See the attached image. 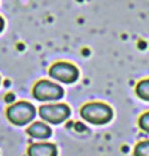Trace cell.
I'll return each instance as SVG.
<instances>
[{
    "instance_id": "6da1fadb",
    "label": "cell",
    "mask_w": 149,
    "mask_h": 156,
    "mask_svg": "<svg viewBox=\"0 0 149 156\" xmlns=\"http://www.w3.org/2000/svg\"><path fill=\"white\" fill-rule=\"evenodd\" d=\"M82 119L95 125L108 124L113 119V109L105 103H87L80 109Z\"/></svg>"
},
{
    "instance_id": "ba28073f",
    "label": "cell",
    "mask_w": 149,
    "mask_h": 156,
    "mask_svg": "<svg viewBox=\"0 0 149 156\" xmlns=\"http://www.w3.org/2000/svg\"><path fill=\"white\" fill-rule=\"evenodd\" d=\"M136 94L143 100L149 101V80H143L136 85Z\"/></svg>"
},
{
    "instance_id": "8992f818",
    "label": "cell",
    "mask_w": 149,
    "mask_h": 156,
    "mask_svg": "<svg viewBox=\"0 0 149 156\" xmlns=\"http://www.w3.org/2000/svg\"><path fill=\"white\" fill-rule=\"evenodd\" d=\"M29 156H57V147L53 143H32L27 148Z\"/></svg>"
},
{
    "instance_id": "8fae6325",
    "label": "cell",
    "mask_w": 149,
    "mask_h": 156,
    "mask_svg": "<svg viewBox=\"0 0 149 156\" xmlns=\"http://www.w3.org/2000/svg\"><path fill=\"white\" fill-rule=\"evenodd\" d=\"M3 29H4V20L2 16H0V33L3 31Z\"/></svg>"
},
{
    "instance_id": "52a82bcc",
    "label": "cell",
    "mask_w": 149,
    "mask_h": 156,
    "mask_svg": "<svg viewBox=\"0 0 149 156\" xmlns=\"http://www.w3.org/2000/svg\"><path fill=\"white\" fill-rule=\"evenodd\" d=\"M27 134L30 136H32V138H36V139H47L51 136L52 130L47 124L36 121V122L29 126Z\"/></svg>"
},
{
    "instance_id": "7a4b0ae2",
    "label": "cell",
    "mask_w": 149,
    "mask_h": 156,
    "mask_svg": "<svg viewBox=\"0 0 149 156\" xmlns=\"http://www.w3.org/2000/svg\"><path fill=\"white\" fill-rule=\"evenodd\" d=\"M36 109L29 101H18L7 109V117L13 125L23 126L34 120Z\"/></svg>"
},
{
    "instance_id": "277c9868",
    "label": "cell",
    "mask_w": 149,
    "mask_h": 156,
    "mask_svg": "<svg viewBox=\"0 0 149 156\" xmlns=\"http://www.w3.org/2000/svg\"><path fill=\"white\" fill-rule=\"evenodd\" d=\"M49 76L55 80L64 82V83H74L79 77V70L75 65L70 62L60 61L49 68Z\"/></svg>"
},
{
    "instance_id": "5b68a950",
    "label": "cell",
    "mask_w": 149,
    "mask_h": 156,
    "mask_svg": "<svg viewBox=\"0 0 149 156\" xmlns=\"http://www.w3.org/2000/svg\"><path fill=\"white\" fill-rule=\"evenodd\" d=\"M70 108L66 104H48L39 108V116L42 120L49 124H61L70 116Z\"/></svg>"
},
{
    "instance_id": "30bf717a",
    "label": "cell",
    "mask_w": 149,
    "mask_h": 156,
    "mask_svg": "<svg viewBox=\"0 0 149 156\" xmlns=\"http://www.w3.org/2000/svg\"><path fill=\"white\" fill-rule=\"evenodd\" d=\"M139 126H140L144 131L149 133V112L144 113L140 119H139Z\"/></svg>"
},
{
    "instance_id": "3957f363",
    "label": "cell",
    "mask_w": 149,
    "mask_h": 156,
    "mask_svg": "<svg viewBox=\"0 0 149 156\" xmlns=\"http://www.w3.org/2000/svg\"><path fill=\"white\" fill-rule=\"evenodd\" d=\"M32 95L35 99L40 101H49V100H59L64 96V89L60 85H56L51 81L42 80L34 86Z\"/></svg>"
},
{
    "instance_id": "9c48e42d",
    "label": "cell",
    "mask_w": 149,
    "mask_h": 156,
    "mask_svg": "<svg viewBox=\"0 0 149 156\" xmlns=\"http://www.w3.org/2000/svg\"><path fill=\"white\" fill-rule=\"evenodd\" d=\"M134 156H149V140H141L135 146Z\"/></svg>"
}]
</instances>
